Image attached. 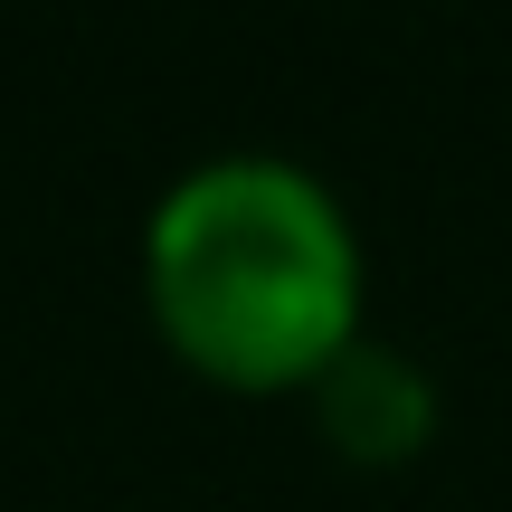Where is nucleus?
I'll return each mask as SVG.
<instances>
[{"instance_id":"f257e3e1","label":"nucleus","mask_w":512,"mask_h":512,"mask_svg":"<svg viewBox=\"0 0 512 512\" xmlns=\"http://www.w3.org/2000/svg\"><path fill=\"white\" fill-rule=\"evenodd\" d=\"M143 304L162 342L219 389H323L361 351V238L313 171L219 152L152 209Z\"/></svg>"}]
</instances>
